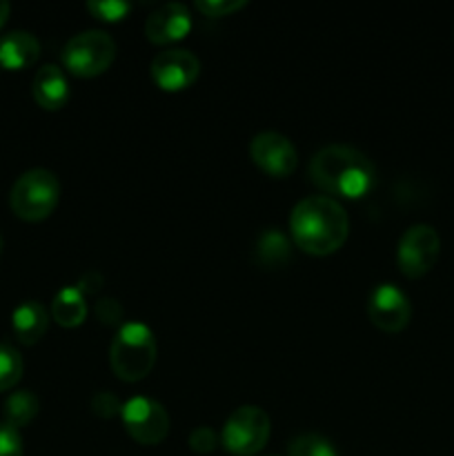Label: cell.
Listing matches in <instances>:
<instances>
[{
	"instance_id": "9c48e42d",
	"label": "cell",
	"mask_w": 454,
	"mask_h": 456,
	"mask_svg": "<svg viewBox=\"0 0 454 456\" xmlns=\"http://www.w3.org/2000/svg\"><path fill=\"white\" fill-rule=\"evenodd\" d=\"M254 165L267 176L285 178L296 169L298 151L288 136L279 132H261L249 142Z\"/></svg>"
},
{
	"instance_id": "484cf974",
	"label": "cell",
	"mask_w": 454,
	"mask_h": 456,
	"mask_svg": "<svg viewBox=\"0 0 454 456\" xmlns=\"http://www.w3.org/2000/svg\"><path fill=\"white\" fill-rule=\"evenodd\" d=\"M96 316L101 323L118 325L120 321H123V307H120L116 301H111V298H102V301H98L96 305Z\"/></svg>"
},
{
	"instance_id": "ac0fdd59",
	"label": "cell",
	"mask_w": 454,
	"mask_h": 456,
	"mask_svg": "<svg viewBox=\"0 0 454 456\" xmlns=\"http://www.w3.org/2000/svg\"><path fill=\"white\" fill-rule=\"evenodd\" d=\"M256 254L265 265H283L289 258V240L279 230H267L258 239Z\"/></svg>"
},
{
	"instance_id": "44dd1931",
	"label": "cell",
	"mask_w": 454,
	"mask_h": 456,
	"mask_svg": "<svg viewBox=\"0 0 454 456\" xmlns=\"http://www.w3.org/2000/svg\"><path fill=\"white\" fill-rule=\"evenodd\" d=\"M87 12L102 22H120L132 13V3L127 0H89Z\"/></svg>"
},
{
	"instance_id": "9a60e30c",
	"label": "cell",
	"mask_w": 454,
	"mask_h": 456,
	"mask_svg": "<svg viewBox=\"0 0 454 456\" xmlns=\"http://www.w3.org/2000/svg\"><path fill=\"white\" fill-rule=\"evenodd\" d=\"M12 328L22 346H36L49 328V312L38 301H22L13 310Z\"/></svg>"
},
{
	"instance_id": "83f0119b",
	"label": "cell",
	"mask_w": 454,
	"mask_h": 456,
	"mask_svg": "<svg viewBox=\"0 0 454 456\" xmlns=\"http://www.w3.org/2000/svg\"><path fill=\"white\" fill-rule=\"evenodd\" d=\"M0 252H3V236H0Z\"/></svg>"
},
{
	"instance_id": "d4e9b609",
	"label": "cell",
	"mask_w": 454,
	"mask_h": 456,
	"mask_svg": "<svg viewBox=\"0 0 454 456\" xmlns=\"http://www.w3.org/2000/svg\"><path fill=\"white\" fill-rule=\"evenodd\" d=\"M92 410L98 414V417L111 419V417H116V414H120L123 403H120V401L116 399L111 392H98L92 401Z\"/></svg>"
},
{
	"instance_id": "7c38bea8",
	"label": "cell",
	"mask_w": 454,
	"mask_h": 456,
	"mask_svg": "<svg viewBox=\"0 0 454 456\" xmlns=\"http://www.w3.org/2000/svg\"><path fill=\"white\" fill-rule=\"evenodd\" d=\"M191 31V13L187 4L167 3L150 13L145 22L147 40L154 45H174Z\"/></svg>"
},
{
	"instance_id": "30bf717a",
	"label": "cell",
	"mask_w": 454,
	"mask_h": 456,
	"mask_svg": "<svg viewBox=\"0 0 454 456\" xmlns=\"http://www.w3.org/2000/svg\"><path fill=\"white\" fill-rule=\"evenodd\" d=\"M368 316L372 325H377L383 332H401L408 328L409 319H412V305H409L408 294L394 283L377 285L369 292Z\"/></svg>"
},
{
	"instance_id": "4fadbf2b",
	"label": "cell",
	"mask_w": 454,
	"mask_h": 456,
	"mask_svg": "<svg viewBox=\"0 0 454 456\" xmlns=\"http://www.w3.org/2000/svg\"><path fill=\"white\" fill-rule=\"evenodd\" d=\"M31 94H34V101L43 110H62L69 101V80H67L65 71L58 65H45L36 71Z\"/></svg>"
},
{
	"instance_id": "4316f807",
	"label": "cell",
	"mask_w": 454,
	"mask_h": 456,
	"mask_svg": "<svg viewBox=\"0 0 454 456\" xmlns=\"http://www.w3.org/2000/svg\"><path fill=\"white\" fill-rule=\"evenodd\" d=\"M9 12H12V7H9V3H4V0H0V29H3L4 22H7Z\"/></svg>"
},
{
	"instance_id": "7402d4cb",
	"label": "cell",
	"mask_w": 454,
	"mask_h": 456,
	"mask_svg": "<svg viewBox=\"0 0 454 456\" xmlns=\"http://www.w3.org/2000/svg\"><path fill=\"white\" fill-rule=\"evenodd\" d=\"M247 7V0H196V9L205 16L221 18Z\"/></svg>"
},
{
	"instance_id": "5b68a950",
	"label": "cell",
	"mask_w": 454,
	"mask_h": 456,
	"mask_svg": "<svg viewBox=\"0 0 454 456\" xmlns=\"http://www.w3.org/2000/svg\"><path fill=\"white\" fill-rule=\"evenodd\" d=\"M62 65L78 78L105 74L116 58V43L107 31L87 29L71 36L62 47Z\"/></svg>"
},
{
	"instance_id": "e0dca14e",
	"label": "cell",
	"mask_w": 454,
	"mask_h": 456,
	"mask_svg": "<svg viewBox=\"0 0 454 456\" xmlns=\"http://www.w3.org/2000/svg\"><path fill=\"white\" fill-rule=\"evenodd\" d=\"M38 410H40V403H38V399H36L34 392H29V390L12 392L3 405L4 423L12 428H16V430L18 428H25L27 423L34 421L36 414H38Z\"/></svg>"
},
{
	"instance_id": "ffe728a7",
	"label": "cell",
	"mask_w": 454,
	"mask_h": 456,
	"mask_svg": "<svg viewBox=\"0 0 454 456\" xmlns=\"http://www.w3.org/2000/svg\"><path fill=\"white\" fill-rule=\"evenodd\" d=\"M288 456H338L332 441L320 435H301L289 444Z\"/></svg>"
},
{
	"instance_id": "d6986e66",
	"label": "cell",
	"mask_w": 454,
	"mask_h": 456,
	"mask_svg": "<svg viewBox=\"0 0 454 456\" xmlns=\"http://www.w3.org/2000/svg\"><path fill=\"white\" fill-rule=\"evenodd\" d=\"M22 356L16 347L0 343V392L12 390L22 377Z\"/></svg>"
},
{
	"instance_id": "8992f818",
	"label": "cell",
	"mask_w": 454,
	"mask_h": 456,
	"mask_svg": "<svg viewBox=\"0 0 454 456\" xmlns=\"http://www.w3.org/2000/svg\"><path fill=\"white\" fill-rule=\"evenodd\" d=\"M272 423L265 410L256 405H240L227 417L223 426L221 444L234 456H254L270 441Z\"/></svg>"
},
{
	"instance_id": "2e32d148",
	"label": "cell",
	"mask_w": 454,
	"mask_h": 456,
	"mask_svg": "<svg viewBox=\"0 0 454 456\" xmlns=\"http://www.w3.org/2000/svg\"><path fill=\"white\" fill-rule=\"evenodd\" d=\"M52 319L61 328H78L87 319V301L76 285L62 288L52 301Z\"/></svg>"
},
{
	"instance_id": "277c9868",
	"label": "cell",
	"mask_w": 454,
	"mask_h": 456,
	"mask_svg": "<svg viewBox=\"0 0 454 456\" xmlns=\"http://www.w3.org/2000/svg\"><path fill=\"white\" fill-rule=\"evenodd\" d=\"M61 200V183L49 169H29L13 183L9 205L12 212L22 221H45L56 209Z\"/></svg>"
},
{
	"instance_id": "3957f363",
	"label": "cell",
	"mask_w": 454,
	"mask_h": 456,
	"mask_svg": "<svg viewBox=\"0 0 454 456\" xmlns=\"http://www.w3.org/2000/svg\"><path fill=\"white\" fill-rule=\"evenodd\" d=\"M158 346L150 325L141 321L123 323L116 332L109 350V363L120 381H142L154 370Z\"/></svg>"
},
{
	"instance_id": "5bb4252c",
	"label": "cell",
	"mask_w": 454,
	"mask_h": 456,
	"mask_svg": "<svg viewBox=\"0 0 454 456\" xmlns=\"http://www.w3.org/2000/svg\"><path fill=\"white\" fill-rule=\"evenodd\" d=\"M40 56V43L29 31H9L0 36V67L7 71H20L34 65Z\"/></svg>"
},
{
	"instance_id": "cb8c5ba5",
	"label": "cell",
	"mask_w": 454,
	"mask_h": 456,
	"mask_svg": "<svg viewBox=\"0 0 454 456\" xmlns=\"http://www.w3.org/2000/svg\"><path fill=\"white\" fill-rule=\"evenodd\" d=\"M218 445V436L214 435L212 428H196L194 432L190 435V448L199 454H209L214 452V448Z\"/></svg>"
},
{
	"instance_id": "ba28073f",
	"label": "cell",
	"mask_w": 454,
	"mask_h": 456,
	"mask_svg": "<svg viewBox=\"0 0 454 456\" xmlns=\"http://www.w3.org/2000/svg\"><path fill=\"white\" fill-rule=\"evenodd\" d=\"M441 254L439 232L432 225H412L401 236L399 249H396V263L401 274L408 279H421L434 267Z\"/></svg>"
},
{
	"instance_id": "6da1fadb",
	"label": "cell",
	"mask_w": 454,
	"mask_h": 456,
	"mask_svg": "<svg viewBox=\"0 0 454 456\" xmlns=\"http://www.w3.org/2000/svg\"><path fill=\"white\" fill-rule=\"evenodd\" d=\"M292 240L312 256H328L338 252L350 234V218L345 208L329 196H307L294 205L289 216Z\"/></svg>"
},
{
	"instance_id": "8fae6325",
	"label": "cell",
	"mask_w": 454,
	"mask_h": 456,
	"mask_svg": "<svg viewBox=\"0 0 454 456\" xmlns=\"http://www.w3.org/2000/svg\"><path fill=\"white\" fill-rule=\"evenodd\" d=\"M150 74L163 92H182L199 78L200 61L187 49H165L154 56Z\"/></svg>"
},
{
	"instance_id": "603a6c76",
	"label": "cell",
	"mask_w": 454,
	"mask_h": 456,
	"mask_svg": "<svg viewBox=\"0 0 454 456\" xmlns=\"http://www.w3.org/2000/svg\"><path fill=\"white\" fill-rule=\"evenodd\" d=\"M0 456H22V436L16 428L0 423Z\"/></svg>"
},
{
	"instance_id": "52a82bcc",
	"label": "cell",
	"mask_w": 454,
	"mask_h": 456,
	"mask_svg": "<svg viewBox=\"0 0 454 456\" xmlns=\"http://www.w3.org/2000/svg\"><path fill=\"white\" fill-rule=\"evenodd\" d=\"M120 421L136 444L156 445L167 436L169 414L163 403L150 396H132L120 410Z\"/></svg>"
},
{
	"instance_id": "7a4b0ae2",
	"label": "cell",
	"mask_w": 454,
	"mask_h": 456,
	"mask_svg": "<svg viewBox=\"0 0 454 456\" xmlns=\"http://www.w3.org/2000/svg\"><path fill=\"white\" fill-rule=\"evenodd\" d=\"M310 178L329 199H363L374 187V165L363 151L347 145H328L310 160Z\"/></svg>"
}]
</instances>
